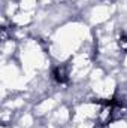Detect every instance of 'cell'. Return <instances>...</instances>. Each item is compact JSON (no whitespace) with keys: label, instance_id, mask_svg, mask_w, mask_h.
Listing matches in <instances>:
<instances>
[{"label":"cell","instance_id":"cell-1","mask_svg":"<svg viewBox=\"0 0 127 128\" xmlns=\"http://www.w3.org/2000/svg\"><path fill=\"white\" fill-rule=\"evenodd\" d=\"M52 78H54V80L58 82V84H66V82L69 80L67 72H66L64 67H55V68L52 70Z\"/></svg>","mask_w":127,"mask_h":128},{"label":"cell","instance_id":"cell-2","mask_svg":"<svg viewBox=\"0 0 127 128\" xmlns=\"http://www.w3.org/2000/svg\"><path fill=\"white\" fill-rule=\"evenodd\" d=\"M120 46H121L124 51H127V36L126 34H123V36L120 37Z\"/></svg>","mask_w":127,"mask_h":128}]
</instances>
